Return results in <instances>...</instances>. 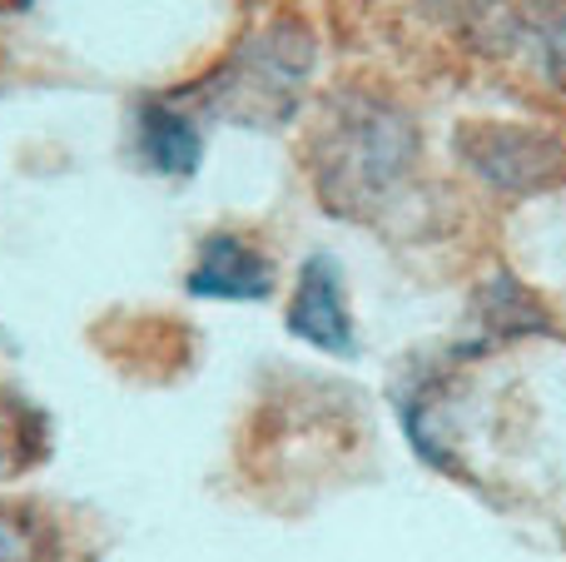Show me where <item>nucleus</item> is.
Here are the masks:
<instances>
[{"mask_svg":"<svg viewBox=\"0 0 566 562\" xmlns=\"http://www.w3.org/2000/svg\"><path fill=\"white\" fill-rule=\"evenodd\" d=\"M308 70L313 40L293 20H279V25L259 30L254 40H244L234 50V60H224V70L205 85V100L219 115L249 119V125H274V119L293 115Z\"/></svg>","mask_w":566,"mask_h":562,"instance_id":"obj_2","label":"nucleus"},{"mask_svg":"<svg viewBox=\"0 0 566 562\" xmlns=\"http://www.w3.org/2000/svg\"><path fill=\"white\" fill-rule=\"evenodd\" d=\"M557 139H542V135H527V129H488L482 145L472 149L478 169L488 179H497L502 189H532L547 179V165L557 155Z\"/></svg>","mask_w":566,"mask_h":562,"instance_id":"obj_6","label":"nucleus"},{"mask_svg":"<svg viewBox=\"0 0 566 562\" xmlns=\"http://www.w3.org/2000/svg\"><path fill=\"white\" fill-rule=\"evenodd\" d=\"M412 149H418L412 125L392 105H378V100L348 105V115L333 119L318 149V189L328 209L363 215L392 199L412 169Z\"/></svg>","mask_w":566,"mask_h":562,"instance_id":"obj_1","label":"nucleus"},{"mask_svg":"<svg viewBox=\"0 0 566 562\" xmlns=\"http://www.w3.org/2000/svg\"><path fill=\"white\" fill-rule=\"evenodd\" d=\"M289 329L298 339H308L313 348L323 354H338L348 358L358 348L353 339V314L343 304V279L338 264L328 254H313L298 274V289H293V304H289Z\"/></svg>","mask_w":566,"mask_h":562,"instance_id":"obj_3","label":"nucleus"},{"mask_svg":"<svg viewBox=\"0 0 566 562\" xmlns=\"http://www.w3.org/2000/svg\"><path fill=\"white\" fill-rule=\"evenodd\" d=\"M189 294L199 299H269L274 294V264L259 244L239 235H209L189 269Z\"/></svg>","mask_w":566,"mask_h":562,"instance_id":"obj_4","label":"nucleus"},{"mask_svg":"<svg viewBox=\"0 0 566 562\" xmlns=\"http://www.w3.org/2000/svg\"><path fill=\"white\" fill-rule=\"evenodd\" d=\"M135 149L155 175H195L205 139H199L195 119L179 115L165 100H139L135 110Z\"/></svg>","mask_w":566,"mask_h":562,"instance_id":"obj_5","label":"nucleus"},{"mask_svg":"<svg viewBox=\"0 0 566 562\" xmlns=\"http://www.w3.org/2000/svg\"><path fill=\"white\" fill-rule=\"evenodd\" d=\"M532 45L542 55V70L566 90V0H537V10H532Z\"/></svg>","mask_w":566,"mask_h":562,"instance_id":"obj_7","label":"nucleus"}]
</instances>
